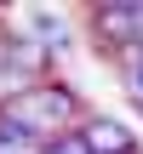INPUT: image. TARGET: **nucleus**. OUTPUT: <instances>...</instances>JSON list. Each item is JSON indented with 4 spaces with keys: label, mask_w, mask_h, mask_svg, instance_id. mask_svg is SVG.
Masks as SVG:
<instances>
[{
    "label": "nucleus",
    "mask_w": 143,
    "mask_h": 154,
    "mask_svg": "<svg viewBox=\"0 0 143 154\" xmlns=\"http://www.w3.org/2000/svg\"><path fill=\"white\" fill-rule=\"evenodd\" d=\"M80 137H86L92 154H138V149H132V131H126L120 120H109V114H86Z\"/></svg>",
    "instance_id": "3"
},
{
    "label": "nucleus",
    "mask_w": 143,
    "mask_h": 154,
    "mask_svg": "<svg viewBox=\"0 0 143 154\" xmlns=\"http://www.w3.org/2000/svg\"><path fill=\"white\" fill-rule=\"evenodd\" d=\"M92 29L126 57V51L138 46V34H143V6H97V11H92Z\"/></svg>",
    "instance_id": "2"
},
{
    "label": "nucleus",
    "mask_w": 143,
    "mask_h": 154,
    "mask_svg": "<svg viewBox=\"0 0 143 154\" xmlns=\"http://www.w3.org/2000/svg\"><path fill=\"white\" fill-rule=\"evenodd\" d=\"M46 143L29 131V126H17L11 114H0V154H40Z\"/></svg>",
    "instance_id": "5"
},
{
    "label": "nucleus",
    "mask_w": 143,
    "mask_h": 154,
    "mask_svg": "<svg viewBox=\"0 0 143 154\" xmlns=\"http://www.w3.org/2000/svg\"><path fill=\"white\" fill-rule=\"evenodd\" d=\"M120 69H126V86H132V97L143 103V51H126V57H120Z\"/></svg>",
    "instance_id": "6"
},
{
    "label": "nucleus",
    "mask_w": 143,
    "mask_h": 154,
    "mask_svg": "<svg viewBox=\"0 0 143 154\" xmlns=\"http://www.w3.org/2000/svg\"><path fill=\"white\" fill-rule=\"evenodd\" d=\"M34 86H40V74L6 57V63H0V114H6V109H17V103H23V97H29Z\"/></svg>",
    "instance_id": "4"
},
{
    "label": "nucleus",
    "mask_w": 143,
    "mask_h": 154,
    "mask_svg": "<svg viewBox=\"0 0 143 154\" xmlns=\"http://www.w3.org/2000/svg\"><path fill=\"white\" fill-rule=\"evenodd\" d=\"M17 126H29L40 143H52V137H69V131H80L86 126V109H80V97L69 91V86H57V80H40L17 109H6Z\"/></svg>",
    "instance_id": "1"
},
{
    "label": "nucleus",
    "mask_w": 143,
    "mask_h": 154,
    "mask_svg": "<svg viewBox=\"0 0 143 154\" xmlns=\"http://www.w3.org/2000/svg\"><path fill=\"white\" fill-rule=\"evenodd\" d=\"M40 154H92V149H86V137H80V131H69V137H52Z\"/></svg>",
    "instance_id": "7"
}]
</instances>
